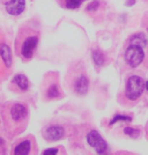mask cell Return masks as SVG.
I'll return each instance as SVG.
<instances>
[{
    "label": "cell",
    "mask_w": 148,
    "mask_h": 155,
    "mask_svg": "<svg viewBox=\"0 0 148 155\" xmlns=\"http://www.w3.org/2000/svg\"><path fill=\"white\" fill-rule=\"evenodd\" d=\"M5 120L7 123V126L11 127H23L22 124L26 123L28 118V108L25 104L21 103H14L11 104L9 108L5 109Z\"/></svg>",
    "instance_id": "6da1fadb"
},
{
    "label": "cell",
    "mask_w": 148,
    "mask_h": 155,
    "mask_svg": "<svg viewBox=\"0 0 148 155\" xmlns=\"http://www.w3.org/2000/svg\"><path fill=\"white\" fill-rule=\"evenodd\" d=\"M23 37L18 41V51L21 57L25 59H30L34 56L35 49L38 43V36L34 32L21 34Z\"/></svg>",
    "instance_id": "7a4b0ae2"
},
{
    "label": "cell",
    "mask_w": 148,
    "mask_h": 155,
    "mask_svg": "<svg viewBox=\"0 0 148 155\" xmlns=\"http://www.w3.org/2000/svg\"><path fill=\"white\" fill-rule=\"evenodd\" d=\"M145 88V84L142 78L139 75H132L127 79L125 86V96L130 101H135L142 95Z\"/></svg>",
    "instance_id": "3957f363"
},
{
    "label": "cell",
    "mask_w": 148,
    "mask_h": 155,
    "mask_svg": "<svg viewBox=\"0 0 148 155\" xmlns=\"http://www.w3.org/2000/svg\"><path fill=\"white\" fill-rule=\"evenodd\" d=\"M145 59V52L141 46L130 44L125 51V61L131 67H136L141 64Z\"/></svg>",
    "instance_id": "277c9868"
},
{
    "label": "cell",
    "mask_w": 148,
    "mask_h": 155,
    "mask_svg": "<svg viewBox=\"0 0 148 155\" xmlns=\"http://www.w3.org/2000/svg\"><path fill=\"white\" fill-rule=\"evenodd\" d=\"M87 141H88V143H89L93 148H95L97 154H103V153L107 152V149H108V145H107L105 140L95 130L90 131L89 133L87 134Z\"/></svg>",
    "instance_id": "5b68a950"
},
{
    "label": "cell",
    "mask_w": 148,
    "mask_h": 155,
    "mask_svg": "<svg viewBox=\"0 0 148 155\" xmlns=\"http://www.w3.org/2000/svg\"><path fill=\"white\" fill-rule=\"evenodd\" d=\"M64 134L65 131L60 125H50L44 130V137L49 141H57L61 139Z\"/></svg>",
    "instance_id": "8992f818"
},
{
    "label": "cell",
    "mask_w": 148,
    "mask_h": 155,
    "mask_svg": "<svg viewBox=\"0 0 148 155\" xmlns=\"http://www.w3.org/2000/svg\"><path fill=\"white\" fill-rule=\"evenodd\" d=\"M6 11L11 15L18 16L25 11L26 7V0H9L6 2Z\"/></svg>",
    "instance_id": "52a82bcc"
},
{
    "label": "cell",
    "mask_w": 148,
    "mask_h": 155,
    "mask_svg": "<svg viewBox=\"0 0 148 155\" xmlns=\"http://www.w3.org/2000/svg\"><path fill=\"white\" fill-rule=\"evenodd\" d=\"M89 89V81L88 79L84 75H79V78H77V80L74 81V91L77 95L84 96L88 93Z\"/></svg>",
    "instance_id": "ba28073f"
},
{
    "label": "cell",
    "mask_w": 148,
    "mask_h": 155,
    "mask_svg": "<svg viewBox=\"0 0 148 155\" xmlns=\"http://www.w3.org/2000/svg\"><path fill=\"white\" fill-rule=\"evenodd\" d=\"M0 57L2 58L4 63L7 67H9L12 65V51L9 49V46L7 44H0Z\"/></svg>",
    "instance_id": "9c48e42d"
},
{
    "label": "cell",
    "mask_w": 148,
    "mask_h": 155,
    "mask_svg": "<svg viewBox=\"0 0 148 155\" xmlns=\"http://www.w3.org/2000/svg\"><path fill=\"white\" fill-rule=\"evenodd\" d=\"M130 44L143 48V46H146V44H147V37H146V35L142 34V32H136V34H134V35L130 38Z\"/></svg>",
    "instance_id": "30bf717a"
},
{
    "label": "cell",
    "mask_w": 148,
    "mask_h": 155,
    "mask_svg": "<svg viewBox=\"0 0 148 155\" xmlns=\"http://www.w3.org/2000/svg\"><path fill=\"white\" fill-rule=\"evenodd\" d=\"M30 149H31V142L29 140H25L20 142L14 148V154H29Z\"/></svg>",
    "instance_id": "8fae6325"
},
{
    "label": "cell",
    "mask_w": 148,
    "mask_h": 155,
    "mask_svg": "<svg viewBox=\"0 0 148 155\" xmlns=\"http://www.w3.org/2000/svg\"><path fill=\"white\" fill-rule=\"evenodd\" d=\"M14 82L19 86V88L21 91H27L29 88V81L28 78L23 74H18L14 77Z\"/></svg>",
    "instance_id": "7c38bea8"
},
{
    "label": "cell",
    "mask_w": 148,
    "mask_h": 155,
    "mask_svg": "<svg viewBox=\"0 0 148 155\" xmlns=\"http://www.w3.org/2000/svg\"><path fill=\"white\" fill-rule=\"evenodd\" d=\"M45 96L48 98H58L60 96V91L59 87L56 84H52L48 87V89L45 91Z\"/></svg>",
    "instance_id": "4fadbf2b"
},
{
    "label": "cell",
    "mask_w": 148,
    "mask_h": 155,
    "mask_svg": "<svg viewBox=\"0 0 148 155\" xmlns=\"http://www.w3.org/2000/svg\"><path fill=\"white\" fill-rule=\"evenodd\" d=\"M59 1L66 8H68V9H75V8H77V7L84 2V0H59Z\"/></svg>",
    "instance_id": "5bb4252c"
},
{
    "label": "cell",
    "mask_w": 148,
    "mask_h": 155,
    "mask_svg": "<svg viewBox=\"0 0 148 155\" xmlns=\"http://www.w3.org/2000/svg\"><path fill=\"white\" fill-rule=\"evenodd\" d=\"M93 60L95 61V64L97 65V66H101V65L104 64V54L102 53L101 51H97V50H95V51H93Z\"/></svg>",
    "instance_id": "9a60e30c"
},
{
    "label": "cell",
    "mask_w": 148,
    "mask_h": 155,
    "mask_svg": "<svg viewBox=\"0 0 148 155\" xmlns=\"http://www.w3.org/2000/svg\"><path fill=\"white\" fill-rule=\"evenodd\" d=\"M119 120H127V122H131L132 120V118L129 116H123V115H117L112 118V120L109 123V125H113V124L116 123V122H119Z\"/></svg>",
    "instance_id": "2e32d148"
},
{
    "label": "cell",
    "mask_w": 148,
    "mask_h": 155,
    "mask_svg": "<svg viewBox=\"0 0 148 155\" xmlns=\"http://www.w3.org/2000/svg\"><path fill=\"white\" fill-rule=\"evenodd\" d=\"M124 133L126 134V136H130V137H138V134L140 133L138 130L133 129V127H125L124 129Z\"/></svg>",
    "instance_id": "e0dca14e"
},
{
    "label": "cell",
    "mask_w": 148,
    "mask_h": 155,
    "mask_svg": "<svg viewBox=\"0 0 148 155\" xmlns=\"http://www.w3.org/2000/svg\"><path fill=\"white\" fill-rule=\"evenodd\" d=\"M98 5H100V2L95 0V1H93L91 4H89L88 6H87V11H89V12H93V11H96L97 8H98Z\"/></svg>",
    "instance_id": "ac0fdd59"
},
{
    "label": "cell",
    "mask_w": 148,
    "mask_h": 155,
    "mask_svg": "<svg viewBox=\"0 0 148 155\" xmlns=\"http://www.w3.org/2000/svg\"><path fill=\"white\" fill-rule=\"evenodd\" d=\"M59 152L58 148H49L46 149V150H44V154H57Z\"/></svg>",
    "instance_id": "d6986e66"
},
{
    "label": "cell",
    "mask_w": 148,
    "mask_h": 155,
    "mask_svg": "<svg viewBox=\"0 0 148 155\" xmlns=\"http://www.w3.org/2000/svg\"><path fill=\"white\" fill-rule=\"evenodd\" d=\"M126 4H127V6H132L133 4H135V0H129Z\"/></svg>",
    "instance_id": "ffe728a7"
},
{
    "label": "cell",
    "mask_w": 148,
    "mask_h": 155,
    "mask_svg": "<svg viewBox=\"0 0 148 155\" xmlns=\"http://www.w3.org/2000/svg\"><path fill=\"white\" fill-rule=\"evenodd\" d=\"M146 89H147V91H148V81H147V82H146Z\"/></svg>",
    "instance_id": "44dd1931"
},
{
    "label": "cell",
    "mask_w": 148,
    "mask_h": 155,
    "mask_svg": "<svg viewBox=\"0 0 148 155\" xmlns=\"http://www.w3.org/2000/svg\"><path fill=\"white\" fill-rule=\"evenodd\" d=\"M0 143H1V145L4 143V140H2V139H0Z\"/></svg>",
    "instance_id": "7402d4cb"
}]
</instances>
